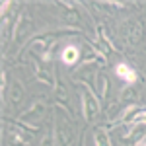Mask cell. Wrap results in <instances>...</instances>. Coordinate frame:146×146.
Instances as JSON below:
<instances>
[{
	"label": "cell",
	"mask_w": 146,
	"mask_h": 146,
	"mask_svg": "<svg viewBox=\"0 0 146 146\" xmlns=\"http://www.w3.org/2000/svg\"><path fill=\"white\" fill-rule=\"evenodd\" d=\"M55 140L56 146H72L76 138V127L72 121V113L62 103H56L55 113Z\"/></svg>",
	"instance_id": "1"
},
{
	"label": "cell",
	"mask_w": 146,
	"mask_h": 146,
	"mask_svg": "<svg viewBox=\"0 0 146 146\" xmlns=\"http://www.w3.org/2000/svg\"><path fill=\"white\" fill-rule=\"evenodd\" d=\"M119 33H121V39H123L127 45H131V47L142 45L146 41V25H144L142 20L131 18V20H125L121 23Z\"/></svg>",
	"instance_id": "2"
},
{
	"label": "cell",
	"mask_w": 146,
	"mask_h": 146,
	"mask_svg": "<svg viewBox=\"0 0 146 146\" xmlns=\"http://www.w3.org/2000/svg\"><path fill=\"white\" fill-rule=\"evenodd\" d=\"M45 101H35V103H31L25 111L16 119L18 123H22L23 127H27L29 131H33V133H37L39 129H41V121H43V115H45Z\"/></svg>",
	"instance_id": "3"
},
{
	"label": "cell",
	"mask_w": 146,
	"mask_h": 146,
	"mask_svg": "<svg viewBox=\"0 0 146 146\" xmlns=\"http://www.w3.org/2000/svg\"><path fill=\"white\" fill-rule=\"evenodd\" d=\"M82 86L86 88V90L80 92V101H82V115H84V119L92 123L98 115H100L101 107H100V98L94 94V88H90V84L88 82H82Z\"/></svg>",
	"instance_id": "4"
},
{
	"label": "cell",
	"mask_w": 146,
	"mask_h": 146,
	"mask_svg": "<svg viewBox=\"0 0 146 146\" xmlns=\"http://www.w3.org/2000/svg\"><path fill=\"white\" fill-rule=\"evenodd\" d=\"M8 131V142L10 146H31L33 144V131H29L27 127H23L22 123L14 121V123L6 125Z\"/></svg>",
	"instance_id": "5"
},
{
	"label": "cell",
	"mask_w": 146,
	"mask_h": 146,
	"mask_svg": "<svg viewBox=\"0 0 146 146\" xmlns=\"http://www.w3.org/2000/svg\"><path fill=\"white\" fill-rule=\"evenodd\" d=\"M29 29H31V20L22 14V16L18 18V22L14 23V27H12L14 41H23V39L27 37V33H29Z\"/></svg>",
	"instance_id": "6"
},
{
	"label": "cell",
	"mask_w": 146,
	"mask_h": 146,
	"mask_svg": "<svg viewBox=\"0 0 146 146\" xmlns=\"http://www.w3.org/2000/svg\"><path fill=\"white\" fill-rule=\"evenodd\" d=\"M115 74H117V78L123 80L127 86H131V84H135L136 82V70L131 64H127V62H119L117 66H115Z\"/></svg>",
	"instance_id": "7"
},
{
	"label": "cell",
	"mask_w": 146,
	"mask_h": 146,
	"mask_svg": "<svg viewBox=\"0 0 146 146\" xmlns=\"http://www.w3.org/2000/svg\"><path fill=\"white\" fill-rule=\"evenodd\" d=\"M8 94H10V103L12 105H20L23 101V96H25L22 82H20V80H12L10 88H8Z\"/></svg>",
	"instance_id": "8"
},
{
	"label": "cell",
	"mask_w": 146,
	"mask_h": 146,
	"mask_svg": "<svg viewBox=\"0 0 146 146\" xmlns=\"http://www.w3.org/2000/svg\"><path fill=\"white\" fill-rule=\"evenodd\" d=\"M78 58H80V51H78V47H74V45H66L62 51H60V60L66 64V66H74L76 62H78Z\"/></svg>",
	"instance_id": "9"
},
{
	"label": "cell",
	"mask_w": 146,
	"mask_h": 146,
	"mask_svg": "<svg viewBox=\"0 0 146 146\" xmlns=\"http://www.w3.org/2000/svg\"><path fill=\"white\" fill-rule=\"evenodd\" d=\"M92 140H94V146H111V136L105 127H96L92 133Z\"/></svg>",
	"instance_id": "10"
},
{
	"label": "cell",
	"mask_w": 146,
	"mask_h": 146,
	"mask_svg": "<svg viewBox=\"0 0 146 146\" xmlns=\"http://www.w3.org/2000/svg\"><path fill=\"white\" fill-rule=\"evenodd\" d=\"M33 72H35V76H37V80H39V82H43L45 86H49V88L56 86L55 76H49V72H47L45 68H41V64H39V60H37V58L33 60Z\"/></svg>",
	"instance_id": "11"
},
{
	"label": "cell",
	"mask_w": 146,
	"mask_h": 146,
	"mask_svg": "<svg viewBox=\"0 0 146 146\" xmlns=\"http://www.w3.org/2000/svg\"><path fill=\"white\" fill-rule=\"evenodd\" d=\"M60 6L64 8V10L60 12V16H62V18H64V20H66L68 23H80V14L76 12V6H74V4L62 2Z\"/></svg>",
	"instance_id": "12"
},
{
	"label": "cell",
	"mask_w": 146,
	"mask_h": 146,
	"mask_svg": "<svg viewBox=\"0 0 146 146\" xmlns=\"http://www.w3.org/2000/svg\"><path fill=\"white\" fill-rule=\"evenodd\" d=\"M96 90H98V98L100 100H105V96H107V86H109V80L105 74H98L96 76Z\"/></svg>",
	"instance_id": "13"
},
{
	"label": "cell",
	"mask_w": 146,
	"mask_h": 146,
	"mask_svg": "<svg viewBox=\"0 0 146 146\" xmlns=\"http://www.w3.org/2000/svg\"><path fill=\"white\" fill-rule=\"evenodd\" d=\"M41 146H56V140H55V135H47L43 140H41Z\"/></svg>",
	"instance_id": "14"
},
{
	"label": "cell",
	"mask_w": 146,
	"mask_h": 146,
	"mask_svg": "<svg viewBox=\"0 0 146 146\" xmlns=\"http://www.w3.org/2000/svg\"><path fill=\"white\" fill-rule=\"evenodd\" d=\"M133 96H135L133 88H127V90L123 92V100H133Z\"/></svg>",
	"instance_id": "15"
},
{
	"label": "cell",
	"mask_w": 146,
	"mask_h": 146,
	"mask_svg": "<svg viewBox=\"0 0 146 146\" xmlns=\"http://www.w3.org/2000/svg\"><path fill=\"white\" fill-rule=\"evenodd\" d=\"M135 146H146V136H144V138H140V140H138Z\"/></svg>",
	"instance_id": "16"
}]
</instances>
